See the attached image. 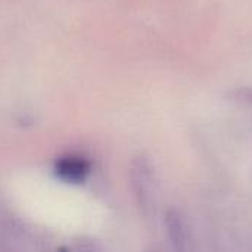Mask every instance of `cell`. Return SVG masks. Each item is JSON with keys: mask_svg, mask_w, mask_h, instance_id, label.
Segmentation results:
<instances>
[{"mask_svg": "<svg viewBox=\"0 0 252 252\" xmlns=\"http://www.w3.org/2000/svg\"><path fill=\"white\" fill-rule=\"evenodd\" d=\"M131 185L134 189V195L137 202L145 210L151 208L154 204L155 188H154V174L152 168L145 159H137L131 167Z\"/></svg>", "mask_w": 252, "mask_h": 252, "instance_id": "cell-1", "label": "cell"}, {"mask_svg": "<svg viewBox=\"0 0 252 252\" xmlns=\"http://www.w3.org/2000/svg\"><path fill=\"white\" fill-rule=\"evenodd\" d=\"M55 173L66 183H83L90 174V162L78 155L61 157L55 164Z\"/></svg>", "mask_w": 252, "mask_h": 252, "instance_id": "cell-2", "label": "cell"}, {"mask_svg": "<svg viewBox=\"0 0 252 252\" xmlns=\"http://www.w3.org/2000/svg\"><path fill=\"white\" fill-rule=\"evenodd\" d=\"M78 252H99L96 250V247H93V245H90V244H87V245H83Z\"/></svg>", "mask_w": 252, "mask_h": 252, "instance_id": "cell-3", "label": "cell"}]
</instances>
